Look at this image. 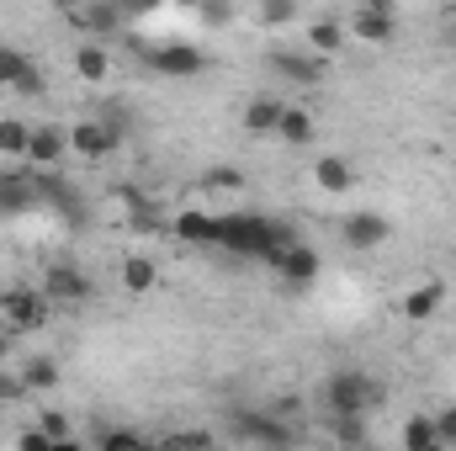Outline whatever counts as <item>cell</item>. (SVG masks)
I'll return each instance as SVG.
<instances>
[{"mask_svg": "<svg viewBox=\"0 0 456 451\" xmlns=\"http://www.w3.org/2000/svg\"><path fill=\"white\" fill-rule=\"evenodd\" d=\"M37 430H43V436H48L53 447H59V441H69V420H64V414H53V409H48V414L37 420Z\"/></svg>", "mask_w": 456, "mask_h": 451, "instance_id": "31", "label": "cell"}, {"mask_svg": "<svg viewBox=\"0 0 456 451\" xmlns=\"http://www.w3.org/2000/svg\"><path fill=\"white\" fill-rule=\"evenodd\" d=\"M292 16H297V5H292V0H276V5H260V21H265V27H281V21H292Z\"/></svg>", "mask_w": 456, "mask_h": 451, "instance_id": "32", "label": "cell"}, {"mask_svg": "<svg viewBox=\"0 0 456 451\" xmlns=\"http://www.w3.org/2000/svg\"><path fill=\"white\" fill-rule=\"evenodd\" d=\"M102 451H143L138 430H102Z\"/></svg>", "mask_w": 456, "mask_h": 451, "instance_id": "29", "label": "cell"}, {"mask_svg": "<svg viewBox=\"0 0 456 451\" xmlns=\"http://www.w3.org/2000/svg\"><path fill=\"white\" fill-rule=\"evenodd\" d=\"M154 276H159V271H154V260H149V255H127V260H122V292L143 298V292L154 287Z\"/></svg>", "mask_w": 456, "mask_h": 451, "instance_id": "22", "label": "cell"}, {"mask_svg": "<svg viewBox=\"0 0 456 451\" xmlns=\"http://www.w3.org/2000/svg\"><path fill=\"white\" fill-rule=\"evenodd\" d=\"M330 430H335L340 447H361L366 441V420H330Z\"/></svg>", "mask_w": 456, "mask_h": 451, "instance_id": "28", "label": "cell"}, {"mask_svg": "<svg viewBox=\"0 0 456 451\" xmlns=\"http://www.w3.org/2000/svg\"><path fill=\"white\" fill-rule=\"evenodd\" d=\"M218 218V234H213V250H228L239 260H260L276 271V260L297 244V234L265 213H213Z\"/></svg>", "mask_w": 456, "mask_h": 451, "instance_id": "1", "label": "cell"}, {"mask_svg": "<svg viewBox=\"0 0 456 451\" xmlns=\"http://www.w3.org/2000/svg\"><path fill=\"white\" fill-rule=\"evenodd\" d=\"M213 234H218V218H213V213H202V208H186V213H175V239L213 250Z\"/></svg>", "mask_w": 456, "mask_h": 451, "instance_id": "19", "label": "cell"}, {"mask_svg": "<svg viewBox=\"0 0 456 451\" xmlns=\"http://www.w3.org/2000/svg\"><path fill=\"white\" fill-rule=\"evenodd\" d=\"M436 436L456 451V409H441V414H436Z\"/></svg>", "mask_w": 456, "mask_h": 451, "instance_id": "34", "label": "cell"}, {"mask_svg": "<svg viewBox=\"0 0 456 451\" xmlns=\"http://www.w3.org/2000/svg\"><path fill=\"white\" fill-rule=\"evenodd\" d=\"M345 37H350V32H345V21H335V16H314V21H308V53H314V59L340 53Z\"/></svg>", "mask_w": 456, "mask_h": 451, "instance_id": "17", "label": "cell"}, {"mask_svg": "<svg viewBox=\"0 0 456 451\" xmlns=\"http://www.w3.org/2000/svg\"><path fill=\"white\" fill-rule=\"evenodd\" d=\"M117 144H122V127H117L112 117H80V122L69 127V154H80V160H91V165L112 160Z\"/></svg>", "mask_w": 456, "mask_h": 451, "instance_id": "4", "label": "cell"}, {"mask_svg": "<svg viewBox=\"0 0 456 451\" xmlns=\"http://www.w3.org/2000/svg\"><path fill=\"white\" fill-rule=\"evenodd\" d=\"M21 398H27L21 372H5V366H0V404H21Z\"/></svg>", "mask_w": 456, "mask_h": 451, "instance_id": "30", "label": "cell"}, {"mask_svg": "<svg viewBox=\"0 0 456 451\" xmlns=\"http://www.w3.org/2000/svg\"><path fill=\"white\" fill-rule=\"evenodd\" d=\"M48 308H53V303L43 298V287H5V292H0V319H5L11 335H32V330H43Z\"/></svg>", "mask_w": 456, "mask_h": 451, "instance_id": "3", "label": "cell"}, {"mask_svg": "<svg viewBox=\"0 0 456 451\" xmlns=\"http://www.w3.org/2000/svg\"><path fill=\"white\" fill-rule=\"evenodd\" d=\"M165 451H213V436L208 430H181V436H170V441H159Z\"/></svg>", "mask_w": 456, "mask_h": 451, "instance_id": "27", "label": "cell"}, {"mask_svg": "<svg viewBox=\"0 0 456 451\" xmlns=\"http://www.w3.org/2000/svg\"><path fill=\"white\" fill-rule=\"evenodd\" d=\"M403 451H452L436 436V420L430 414H409L403 420Z\"/></svg>", "mask_w": 456, "mask_h": 451, "instance_id": "21", "label": "cell"}, {"mask_svg": "<svg viewBox=\"0 0 456 451\" xmlns=\"http://www.w3.org/2000/svg\"><path fill=\"white\" fill-rule=\"evenodd\" d=\"M281 117H287V102H281V96H255V102L244 107V133H249V138H276Z\"/></svg>", "mask_w": 456, "mask_h": 451, "instance_id": "15", "label": "cell"}, {"mask_svg": "<svg viewBox=\"0 0 456 451\" xmlns=\"http://www.w3.org/2000/svg\"><path fill=\"white\" fill-rule=\"evenodd\" d=\"M340 234H345V244H350V250H377V244H387L393 224H387L382 213H350Z\"/></svg>", "mask_w": 456, "mask_h": 451, "instance_id": "13", "label": "cell"}, {"mask_svg": "<svg viewBox=\"0 0 456 451\" xmlns=\"http://www.w3.org/2000/svg\"><path fill=\"white\" fill-rule=\"evenodd\" d=\"M159 451H165V447H159Z\"/></svg>", "mask_w": 456, "mask_h": 451, "instance_id": "38", "label": "cell"}, {"mask_svg": "<svg viewBox=\"0 0 456 451\" xmlns=\"http://www.w3.org/2000/svg\"><path fill=\"white\" fill-rule=\"evenodd\" d=\"M208 186H213V192H239V186H244V176H239V170H213V176H208Z\"/></svg>", "mask_w": 456, "mask_h": 451, "instance_id": "35", "label": "cell"}, {"mask_svg": "<svg viewBox=\"0 0 456 451\" xmlns=\"http://www.w3.org/2000/svg\"><path fill=\"white\" fill-rule=\"evenodd\" d=\"M441 303H446V287H441V282H425V287H414V292L398 303V314H403L409 324H425V319L441 314Z\"/></svg>", "mask_w": 456, "mask_h": 451, "instance_id": "16", "label": "cell"}, {"mask_svg": "<svg viewBox=\"0 0 456 451\" xmlns=\"http://www.w3.org/2000/svg\"><path fill=\"white\" fill-rule=\"evenodd\" d=\"M276 138H287L292 149L314 144V112H303V107H287V117H281V127H276Z\"/></svg>", "mask_w": 456, "mask_h": 451, "instance_id": "24", "label": "cell"}, {"mask_svg": "<svg viewBox=\"0 0 456 451\" xmlns=\"http://www.w3.org/2000/svg\"><path fill=\"white\" fill-rule=\"evenodd\" d=\"M53 451H86V447H80V441L69 436V441H59V447H53Z\"/></svg>", "mask_w": 456, "mask_h": 451, "instance_id": "37", "label": "cell"}, {"mask_svg": "<svg viewBox=\"0 0 456 451\" xmlns=\"http://www.w3.org/2000/svg\"><path fill=\"white\" fill-rule=\"evenodd\" d=\"M16 451H53V441H48V436H43L37 425H27V430L16 436Z\"/></svg>", "mask_w": 456, "mask_h": 451, "instance_id": "33", "label": "cell"}, {"mask_svg": "<svg viewBox=\"0 0 456 451\" xmlns=\"http://www.w3.org/2000/svg\"><path fill=\"white\" fill-rule=\"evenodd\" d=\"M271 75H281V80H292V86H319V80H324V59L276 48V53H271Z\"/></svg>", "mask_w": 456, "mask_h": 451, "instance_id": "10", "label": "cell"}, {"mask_svg": "<svg viewBox=\"0 0 456 451\" xmlns=\"http://www.w3.org/2000/svg\"><path fill=\"white\" fill-rule=\"evenodd\" d=\"M276 276H281L287 287H314V282H319V255H314V250L297 239V244H292V250L276 260Z\"/></svg>", "mask_w": 456, "mask_h": 451, "instance_id": "14", "label": "cell"}, {"mask_svg": "<svg viewBox=\"0 0 456 451\" xmlns=\"http://www.w3.org/2000/svg\"><path fill=\"white\" fill-rule=\"evenodd\" d=\"M138 53L149 59V70L154 75H165V80H191V75H202V48L197 43H154V48H143L138 43Z\"/></svg>", "mask_w": 456, "mask_h": 451, "instance_id": "5", "label": "cell"}, {"mask_svg": "<svg viewBox=\"0 0 456 451\" xmlns=\"http://www.w3.org/2000/svg\"><path fill=\"white\" fill-rule=\"evenodd\" d=\"M32 70H37V64H32V59L21 53V48L0 43V86H11V91H16V86H21V80L32 75Z\"/></svg>", "mask_w": 456, "mask_h": 451, "instance_id": "25", "label": "cell"}, {"mask_svg": "<svg viewBox=\"0 0 456 451\" xmlns=\"http://www.w3.org/2000/svg\"><path fill=\"white\" fill-rule=\"evenodd\" d=\"M75 16H80V21H86L91 32H96V43H102V32H112L117 21H122V16H117L112 5H91V11H75Z\"/></svg>", "mask_w": 456, "mask_h": 451, "instance_id": "26", "label": "cell"}, {"mask_svg": "<svg viewBox=\"0 0 456 451\" xmlns=\"http://www.w3.org/2000/svg\"><path fill=\"white\" fill-rule=\"evenodd\" d=\"M345 32L361 37V43H393V37H398V16H393L387 0H366V5H355V16L345 21Z\"/></svg>", "mask_w": 456, "mask_h": 451, "instance_id": "7", "label": "cell"}, {"mask_svg": "<svg viewBox=\"0 0 456 451\" xmlns=\"http://www.w3.org/2000/svg\"><path fill=\"white\" fill-rule=\"evenodd\" d=\"M377 398H382V388H377V377H366V372H335L330 382H324V404H330V420H366L371 409H377Z\"/></svg>", "mask_w": 456, "mask_h": 451, "instance_id": "2", "label": "cell"}, {"mask_svg": "<svg viewBox=\"0 0 456 451\" xmlns=\"http://www.w3.org/2000/svg\"><path fill=\"white\" fill-rule=\"evenodd\" d=\"M233 430H239L244 441H255L260 451H292L297 447V430H292L287 420H276V414H239Z\"/></svg>", "mask_w": 456, "mask_h": 451, "instance_id": "8", "label": "cell"}, {"mask_svg": "<svg viewBox=\"0 0 456 451\" xmlns=\"http://www.w3.org/2000/svg\"><path fill=\"white\" fill-rule=\"evenodd\" d=\"M314 186H319L324 197L355 192V165H350L345 154H319V160H314Z\"/></svg>", "mask_w": 456, "mask_h": 451, "instance_id": "11", "label": "cell"}, {"mask_svg": "<svg viewBox=\"0 0 456 451\" xmlns=\"http://www.w3.org/2000/svg\"><path fill=\"white\" fill-rule=\"evenodd\" d=\"M27 208H37L32 165H21V170H0V213H27Z\"/></svg>", "mask_w": 456, "mask_h": 451, "instance_id": "12", "label": "cell"}, {"mask_svg": "<svg viewBox=\"0 0 456 451\" xmlns=\"http://www.w3.org/2000/svg\"><path fill=\"white\" fill-rule=\"evenodd\" d=\"M11 345H16V335H11V330H0V361L11 356Z\"/></svg>", "mask_w": 456, "mask_h": 451, "instance_id": "36", "label": "cell"}, {"mask_svg": "<svg viewBox=\"0 0 456 451\" xmlns=\"http://www.w3.org/2000/svg\"><path fill=\"white\" fill-rule=\"evenodd\" d=\"M64 154H69V127H59V122H32L27 165H32V170H59Z\"/></svg>", "mask_w": 456, "mask_h": 451, "instance_id": "9", "label": "cell"}, {"mask_svg": "<svg viewBox=\"0 0 456 451\" xmlns=\"http://www.w3.org/2000/svg\"><path fill=\"white\" fill-rule=\"evenodd\" d=\"M75 75H80L86 86H102V80L112 75V53H107V43H96V37L80 43V48H75Z\"/></svg>", "mask_w": 456, "mask_h": 451, "instance_id": "18", "label": "cell"}, {"mask_svg": "<svg viewBox=\"0 0 456 451\" xmlns=\"http://www.w3.org/2000/svg\"><path fill=\"white\" fill-rule=\"evenodd\" d=\"M27 149H32V122H21V117H0V154L16 160V165H27Z\"/></svg>", "mask_w": 456, "mask_h": 451, "instance_id": "20", "label": "cell"}, {"mask_svg": "<svg viewBox=\"0 0 456 451\" xmlns=\"http://www.w3.org/2000/svg\"><path fill=\"white\" fill-rule=\"evenodd\" d=\"M43 298L64 303V308H80V303H91V276L80 266H69V260H53L48 276H43Z\"/></svg>", "mask_w": 456, "mask_h": 451, "instance_id": "6", "label": "cell"}, {"mask_svg": "<svg viewBox=\"0 0 456 451\" xmlns=\"http://www.w3.org/2000/svg\"><path fill=\"white\" fill-rule=\"evenodd\" d=\"M21 382H27V393H48V388H59V361H53V356H32V361L21 366Z\"/></svg>", "mask_w": 456, "mask_h": 451, "instance_id": "23", "label": "cell"}]
</instances>
